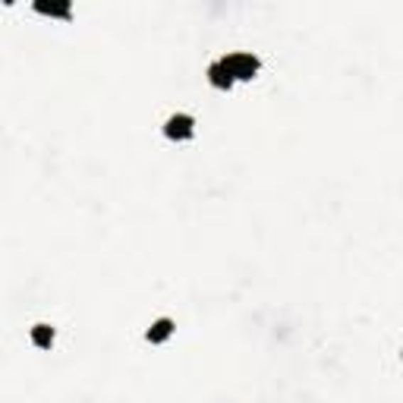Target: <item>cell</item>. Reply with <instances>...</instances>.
I'll list each match as a JSON object with an SVG mask.
<instances>
[{
  "instance_id": "obj_1",
  "label": "cell",
  "mask_w": 403,
  "mask_h": 403,
  "mask_svg": "<svg viewBox=\"0 0 403 403\" xmlns=\"http://www.w3.org/2000/svg\"><path fill=\"white\" fill-rule=\"evenodd\" d=\"M221 60H224V67L230 70L233 82H252V79L259 76V70H262V60L255 54H249V50L227 54V57H221Z\"/></svg>"
},
{
  "instance_id": "obj_2",
  "label": "cell",
  "mask_w": 403,
  "mask_h": 403,
  "mask_svg": "<svg viewBox=\"0 0 403 403\" xmlns=\"http://www.w3.org/2000/svg\"><path fill=\"white\" fill-rule=\"evenodd\" d=\"M164 136L171 142H189L195 136V117L193 114H171L164 120Z\"/></svg>"
},
{
  "instance_id": "obj_3",
  "label": "cell",
  "mask_w": 403,
  "mask_h": 403,
  "mask_svg": "<svg viewBox=\"0 0 403 403\" xmlns=\"http://www.w3.org/2000/svg\"><path fill=\"white\" fill-rule=\"evenodd\" d=\"M173 331H177V325H173V318H155L149 325V331H145V340L149 343H167L173 337Z\"/></svg>"
},
{
  "instance_id": "obj_4",
  "label": "cell",
  "mask_w": 403,
  "mask_h": 403,
  "mask_svg": "<svg viewBox=\"0 0 403 403\" xmlns=\"http://www.w3.org/2000/svg\"><path fill=\"white\" fill-rule=\"evenodd\" d=\"M208 82L215 85V89H221V92H227V89H233V85H237V82H233V76H230V70L224 67V60H215L208 67Z\"/></svg>"
},
{
  "instance_id": "obj_5",
  "label": "cell",
  "mask_w": 403,
  "mask_h": 403,
  "mask_svg": "<svg viewBox=\"0 0 403 403\" xmlns=\"http://www.w3.org/2000/svg\"><path fill=\"white\" fill-rule=\"evenodd\" d=\"M54 340H57L54 325H48V321H38V325L32 328V343H35L38 350H50V347H54Z\"/></svg>"
},
{
  "instance_id": "obj_6",
  "label": "cell",
  "mask_w": 403,
  "mask_h": 403,
  "mask_svg": "<svg viewBox=\"0 0 403 403\" xmlns=\"http://www.w3.org/2000/svg\"><path fill=\"white\" fill-rule=\"evenodd\" d=\"M35 13L50 19H70L72 16V6L70 4H35Z\"/></svg>"
}]
</instances>
